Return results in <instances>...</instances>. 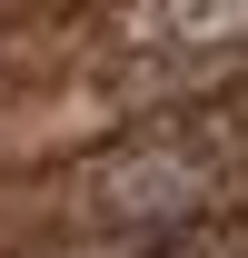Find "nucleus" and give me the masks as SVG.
Instances as JSON below:
<instances>
[{"instance_id": "nucleus-1", "label": "nucleus", "mask_w": 248, "mask_h": 258, "mask_svg": "<svg viewBox=\"0 0 248 258\" xmlns=\"http://www.w3.org/2000/svg\"><path fill=\"white\" fill-rule=\"evenodd\" d=\"M209 189H218L209 129H149V139H129V149H109V159H90L70 199H80V219H99L109 238H149V228L189 219Z\"/></svg>"}, {"instance_id": "nucleus-2", "label": "nucleus", "mask_w": 248, "mask_h": 258, "mask_svg": "<svg viewBox=\"0 0 248 258\" xmlns=\"http://www.w3.org/2000/svg\"><path fill=\"white\" fill-rule=\"evenodd\" d=\"M238 50H248V0H139V10H119L129 90H189Z\"/></svg>"}]
</instances>
